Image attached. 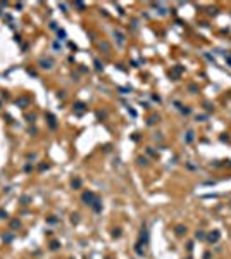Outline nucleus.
I'll return each mask as SVG.
<instances>
[{
	"mask_svg": "<svg viewBox=\"0 0 231 259\" xmlns=\"http://www.w3.org/2000/svg\"><path fill=\"white\" fill-rule=\"evenodd\" d=\"M83 200L86 202V204H95L97 199H95V195H93L92 192H85V194H83Z\"/></svg>",
	"mask_w": 231,
	"mask_h": 259,
	"instance_id": "nucleus-1",
	"label": "nucleus"
},
{
	"mask_svg": "<svg viewBox=\"0 0 231 259\" xmlns=\"http://www.w3.org/2000/svg\"><path fill=\"white\" fill-rule=\"evenodd\" d=\"M114 36H115V40H117V45H119V47H124V43H126V40H124V35H122L121 31H117V29H115V31H114Z\"/></svg>",
	"mask_w": 231,
	"mask_h": 259,
	"instance_id": "nucleus-2",
	"label": "nucleus"
},
{
	"mask_svg": "<svg viewBox=\"0 0 231 259\" xmlns=\"http://www.w3.org/2000/svg\"><path fill=\"white\" fill-rule=\"evenodd\" d=\"M40 68L52 69V61H50V59H41V61H40Z\"/></svg>",
	"mask_w": 231,
	"mask_h": 259,
	"instance_id": "nucleus-3",
	"label": "nucleus"
},
{
	"mask_svg": "<svg viewBox=\"0 0 231 259\" xmlns=\"http://www.w3.org/2000/svg\"><path fill=\"white\" fill-rule=\"evenodd\" d=\"M217 240H219V231H214L209 235V242H217Z\"/></svg>",
	"mask_w": 231,
	"mask_h": 259,
	"instance_id": "nucleus-4",
	"label": "nucleus"
},
{
	"mask_svg": "<svg viewBox=\"0 0 231 259\" xmlns=\"http://www.w3.org/2000/svg\"><path fill=\"white\" fill-rule=\"evenodd\" d=\"M183 231H186V228H183V226H178V228H176V233H178V235H183Z\"/></svg>",
	"mask_w": 231,
	"mask_h": 259,
	"instance_id": "nucleus-5",
	"label": "nucleus"
},
{
	"mask_svg": "<svg viewBox=\"0 0 231 259\" xmlns=\"http://www.w3.org/2000/svg\"><path fill=\"white\" fill-rule=\"evenodd\" d=\"M191 140H193V133L188 131V135H186V142H191Z\"/></svg>",
	"mask_w": 231,
	"mask_h": 259,
	"instance_id": "nucleus-6",
	"label": "nucleus"
},
{
	"mask_svg": "<svg viewBox=\"0 0 231 259\" xmlns=\"http://www.w3.org/2000/svg\"><path fill=\"white\" fill-rule=\"evenodd\" d=\"M21 104V105H26L28 104V98H21V100H17V105Z\"/></svg>",
	"mask_w": 231,
	"mask_h": 259,
	"instance_id": "nucleus-7",
	"label": "nucleus"
},
{
	"mask_svg": "<svg viewBox=\"0 0 231 259\" xmlns=\"http://www.w3.org/2000/svg\"><path fill=\"white\" fill-rule=\"evenodd\" d=\"M197 238H203V233H202V231H197Z\"/></svg>",
	"mask_w": 231,
	"mask_h": 259,
	"instance_id": "nucleus-8",
	"label": "nucleus"
},
{
	"mask_svg": "<svg viewBox=\"0 0 231 259\" xmlns=\"http://www.w3.org/2000/svg\"><path fill=\"white\" fill-rule=\"evenodd\" d=\"M226 61H228V62H229V64H231V57H226Z\"/></svg>",
	"mask_w": 231,
	"mask_h": 259,
	"instance_id": "nucleus-9",
	"label": "nucleus"
},
{
	"mask_svg": "<svg viewBox=\"0 0 231 259\" xmlns=\"http://www.w3.org/2000/svg\"><path fill=\"white\" fill-rule=\"evenodd\" d=\"M186 259H191V257H186Z\"/></svg>",
	"mask_w": 231,
	"mask_h": 259,
	"instance_id": "nucleus-10",
	"label": "nucleus"
}]
</instances>
